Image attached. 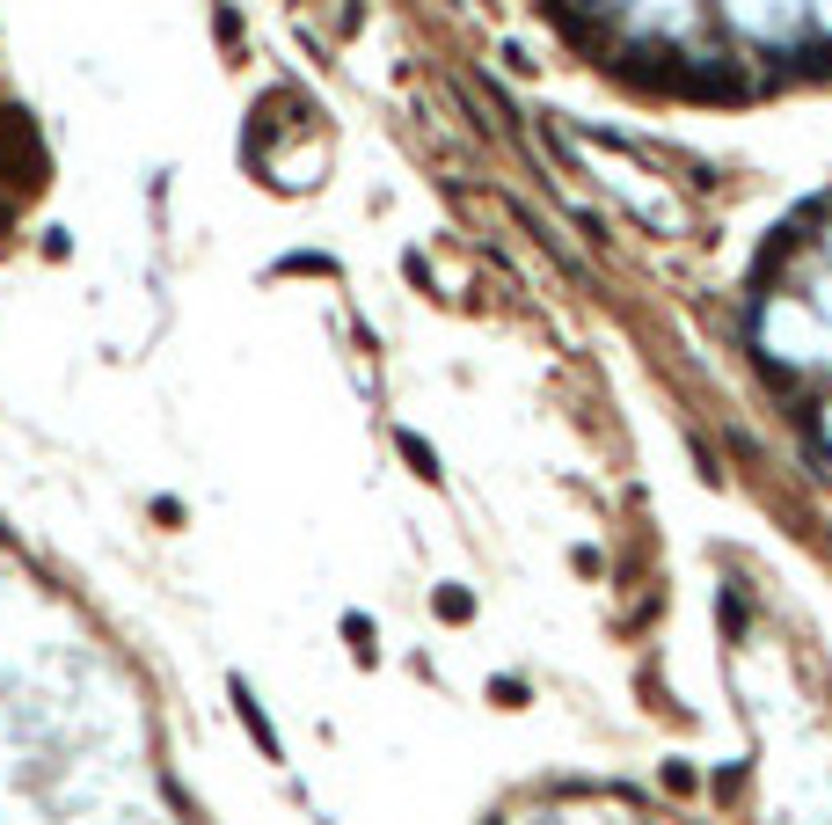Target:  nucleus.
Returning <instances> with one entry per match:
<instances>
[{"label":"nucleus","instance_id":"nucleus-1","mask_svg":"<svg viewBox=\"0 0 832 825\" xmlns=\"http://www.w3.org/2000/svg\"><path fill=\"white\" fill-rule=\"evenodd\" d=\"M774 336H789V344H797L789 358H811V352H818V322L803 315V307H767V344H774Z\"/></svg>","mask_w":832,"mask_h":825},{"label":"nucleus","instance_id":"nucleus-2","mask_svg":"<svg viewBox=\"0 0 832 825\" xmlns=\"http://www.w3.org/2000/svg\"><path fill=\"white\" fill-rule=\"evenodd\" d=\"M818 431H832V417H818Z\"/></svg>","mask_w":832,"mask_h":825}]
</instances>
